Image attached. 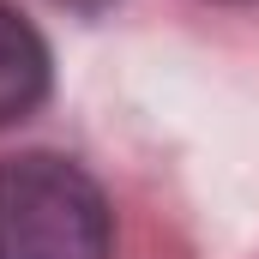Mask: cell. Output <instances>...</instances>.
<instances>
[{
  "label": "cell",
  "mask_w": 259,
  "mask_h": 259,
  "mask_svg": "<svg viewBox=\"0 0 259 259\" xmlns=\"http://www.w3.org/2000/svg\"><path fill=\"white\" fill-rule=\"evenodd\" d=\"M0 259H109V205L66 157L0 163Z\"/></svg>",
  "instance_id": "1"
},
{
  "label": "cell",
  "mask_w": 259,
  "mask_h": 259,
  "mask_svg": "<svg viewBox=\"0 0 259 259\" xmlns=\"http://www.w3.org/2000/svg\"><path fill=\"white\" fill-rule=\"evenodd\" d=\"M49 91V49L42 36L0 0V127L24 121Z\"/></svg>",
  "instance_id": "2"
},
{
  "label": "cell",
  "mask_w": 259,
  "mask_h": 259,
  "mask_svg": "<svg viewBox=\"0 0 259 259\" xmlns=\"http://www.w3.org/2000/svg\"><path fill=\"white\" fill-rule=\"evenodd\" d=\"M55 6H66V12H103L109 0H55Z\"/></svg>",
  "instance_id": "3"
}]
</instances>
